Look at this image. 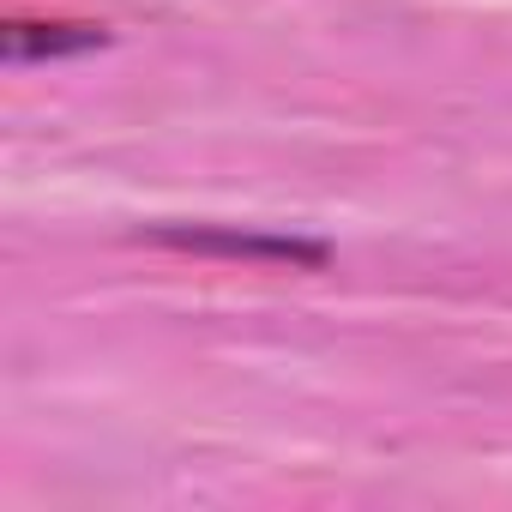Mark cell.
<instances>
[{
  "instance_id": "6da1fadb",
  "label": "cell",
  "mask_w": 512,
  "mask_h": 512,
  "mask_svg": "<svg viewBox=\"0 0 512 512\" xmlns=\"http://www.w3.org/2000/svg\"><path fill=\"white\" fill-rule=\"evenodd\" d=\"M145 241L157 247H181V253H211V260H266V266H302L320 272L332 260V247L314 235H278V229H235V223H157L145 229Z\"/></svg>"
},
{
  "instance_id": "7a4b0ae2",
  "label": "cell",
  "mask_w": 512,
  "mask_h": 512,
  "mask_svg": "<svg viewBox=\"0 0 512 512\" xmlns=\"http://www.w3.org/2000/svg\"><path fill=\"white\" fill-rule=\"evenodd\" d=\"M103 25H7L0 31V55L7 61H55V55H85L103 49Z\"/></svg>"
}]
</instances>
